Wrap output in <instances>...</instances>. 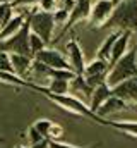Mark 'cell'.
<instances>
[{
    "mask_svg": "<svg viewBox=\"0 0 137 148\" xmlns=\"http://www.w3.org/2000/svg\"><path fill=\"white\" fill-rule=\"evenodd\" d=\"M52 126H53V122H52L50 119H38V121L33 124L34 129H36L43 138H46V140H48V133H50Z\"/></svg>",
    "mask_w": 137,
    "mask_h": 148,
    "instance_id": "cell-21",
    "label": "cell"
},
{
    "mask_svg": "<svg viewBox=\"0 0 137 148\" xmlns=\"http://www.w3.org/2000/svg\"><path fill=\"white\" fill-rule=\"evenodd\" d=\"M129 107V103L127 102H123L122 98H118V97H115V95H111L104 103H103L101 107H100V110L96 112L101 119H104L108 114H117V112H122L125 110Z\"/></svg>",
    "mask_w": 137,
    "mask_h": 148,
    "instance_id": "cell-16",
    "label": "cell"
},
{
    "mask_svg": "<svg viewBox=\"0 0 137 148\" xmlns=\"http://www.w3.org/2000/svg\"><path fill=\"white\" fill-rule=\"evenodd\" d=\"M67 48V60L72 67V71L77 74V76H82L84 69H86V62H84V52H82V47L79 45V41L75 38H70L65 45Z\"/></svg>",
    "mask_w": 137,
    "mask_h": 148,
    "instance_id": "cell-8",
    "label": "cell"
},
{
    "mask_svg": "<svg viewBox=\"0 0 137 148\" xmlns=\"http://www.w3.org/2000/svg\"><path fill=\"white\" fill-rule=\"evenodd\" d=\"M108 126L137 138V121H108Z\"/></svg>",
    "mask_w": 137,
    "mask_h": 148,
    "instance_id": "cell-18",
    "label": "cell"
},
{
    "mask_svg": "<svg viewBox=\"0 0 137 148\" xmlns=\"http://www.w3.org/2000/svg\"><path fill=\"white\" fill-rule=\"evenodd\" d=\"M28 136H29V140H31V145H34V143H38V141H41V140H45L36 129H34L33 126L29 127V131H28Z\"/></svg>",
    "mask_w": 137,
    "mask_h": 148,
    "instance_id": "cell-27",
    "label": "cell"
},
{
    "mask_svg": "<svg viewBox=\"0 0 137 148\" xmlns=\"http://www.w3.org/2000/svg\"><path fill=\"white\" fill-rule=\"evenodd\" d=\"M26 19H28V14H24V12H17V14H14V17H12V19L7 23V26L0 31V43L5 41V40H9V38H12L16 33H19L21 28L24 26Z\"/></svg>",
    "mask_w": 137,
    "mask_h": 148,
    "instance_id": "cell-12",
    "label": "cell"
},
{
    "mask_svg": "<svg viewBox=\"0 0 137 148\" xmlns=\"http://www.w3.org/2000/svg\"><path fill=\"white\" fill-rule=\"evenodd\" d=\"M130 38H132V31H122L120 38L117 40V43H115V47H113V50H111V59H110V64H108L110 67H111L113 64H117V62L129 52Z\"/></svg>",
    "mask_w": 137,
    "mask_h": 148,
    "instance_id": "cell-13",
    "label": "cell"
},
{
    "mask_svg": "<svg viewBox=\"0 0 137 148\" xmlns=\"http://www.w3.org/2000/svg\"><path fill=\"white\" fill-rule=\"evenodd\" d=\"M33 57L29 55H19V53H10V62H12V69L14 74L19 76L21 79L31 76V67H33Z\"/></svg>",
    "mask_w": 137,
    "mask_h": 148,
    "instance_id": "cell-11",
    "label": "cell"
},
{
    "mask_svg": "<svg viewBox=\"0 0 137 148\" xmlns=\"http://www.w3.org/2000/svg\"><path fill=\"white\" fill-rule=\"evenodd\" d=\"M111 93L118 98H122L123 102L130 103H137V77L127 79L123 83H120L118 86L111 88Z\"/></svg>",
    "mask_w": 137,
    "mask_h": 148,
    "instance_id": "cell-10",
    "label": "cell"
},
{
    "mask_svg": "<svg viewBox=\"0 0 137 148\" xmlns=\"http://www.w3.org/2000/svg\"><path fill=\"white\" fill-rule=\"evenodd\" d=\"M125 0H111V3H113V7H118L120 3H123Z\"/></svg>",
    "mask_w": 137,
    "mask_h": 148,
    "instance_id": "cell-30",
    "label": "cell"
},
{
    "mask_svg": "<svg viewBox=\"0 0 137 148\" xmlns=\"http://www.w3.org/2000/svg\"><path fill=\"white\" fill-rule=\"evenodd\" d=\"M68 17H70V12H68L67 9H64V7H60V9H57L53 12V21H55L57 26H65Z\"/></svg>",
    "mask_w": 137,
    "mask_h": 148,
    "instance_id": "cell-22",
    "label": "cell"
},
{
    "mask_svg": "<svg viewBox=\"0 0 137 148\" xmlns=\"http://www.w3.org/2000/svg\"><path fill=\"white\" fill-rule=\"evenodd\" d=\"M28 88H31V90H34V91L45 95L48 100L55 102L57 105H60L62 109H65L68 114L82 115V117H89V119L96 121V122L101 124V126H108V119H101L98 114H94V112L89 109L87 103H84L81 98H77V97H74V95H53V93H48V91L45 90L43 84H36V83H29Z\"/></svg>",
    "mask_w": 137,
    "mask_h": 148,
    "instance_id": "cell-1",
    "label": "cell"
},
{
    "mask_svg": "<svg viewBox=\"0 0 137 148\" xmlns=\"http://www.w3.org/2000/svg\"><path fill=\"white\" fill-rule=\"evenodd\" d=\"M29 48H31V55H36V53H39L41 50H45L46 48V43L41 40L39 35H36L31 31V35H29Z\"/></svg>",
    "mask_w": 137,
    "mask_h": 148,
    "instance_id": "cell-20",
    "label": "cell"
},
{
    "mask_svg": "<svg viewBox=\"0 0 137 148\" xmlns=\"http://www.w3.org/2000/svg\"><path fill=\"white\" fill-rule=\"evenodd\" d=\"M0 73H12L14 74L12 62H10V53L2 52V50H0Z\"/></svg>",
    "mask_w": 137,
    "mask_h": 148,
    "instance_id": "cell-23",
    "label": "cell"
},
{
    "mask_svg": "<svg viewBox=\"0 0 137 148\" xmlns=\"http://www.w3.org/2000/svg\"><path fill=\"white\" fill-rule=\"evenodd\" d=\"M137 77V53H136V47L132 50H129L117 64H113L110 67V71L106 74V84L110 88L118 86L120 83Z\"/></svg>",
    "mask_w": 137,
    "mask_h": 148,
    "instance_id": "cell-2",
    "label": "cell"
},
{
    "mask_svg": "<svg viewBox=\"0 0 137 148\" xmlns=\"http://www.w3.org/2000/svg\"><path fill=\"white\" fill-rule=\"evenodd\" d=\"M41 0H14L10 2L12 3V9H17V7H31V5H38Z\"/></svg>",
    "mask_w": 137,
    "mask_h": 148,
    "instance_id": "cell-26",
    "label": "cell"
},
{
    "mask_svg": "<svg viewBox=\"0 0 137 148\" xmlns=\"http://www.w3.org/2000/svg\"><path fill=\"white\" fill-rule=\"evenodd\" d=\"M106 26L113 31H137V0H125L115 7Z\"/></svg>",
    "mask_w": 137,
    "mask_h": 148,
    "instance_id": "cell-3",
    "label": "cell"
},
{
    "mask_svg": "<svg viewBox=\"0 0 137 148\" xmlns=\"http://www.w3.org/2000/svg\"><path fill=\"white\" fill-rule=\"evenodd\" d=\"M0 2H2V0H0Z\"/></svg>",
    "mask_w": 137,
    "mask_h": 148,
    "instance_id": "cell-34",
    "label": "cell"
},
{
    "mask_svg": "<svg viewBox=\"0 0 137 148\" xmlns=\"http://www.w3.org/2000/svg\"><path fill=\"white\" fill-rule=\"evenodd\" d=\"M115 7L111 3V0H96L91 5V14L87 19V26L89 28H104L113 14Z\"/></svg>",
    "mask_w": 137,
    "mask_h": 148,
    "instance_id": "cell-6",
    "label": "cell"
},
{
    "mask_svg": "<svg viewBox=\"0 0 137 148\" xmlns=\"http://www.w3.org/2000/svg\"><path fill=\"white\" fill-rule=\"evenodd\" d=\"M16 148H26V147H22V145H17V147H16Z\"/></svg>",
    "mask_w": 137,
    "mask_h": 148,
    "instance_id": "cell-31",
    "label": "cell"
},
{
    "mask_svg": "<svg viewBox=\"0 0 137 148\" xmlns=\"http://www.w3.org/2000/svg\"><path fill=\"white\" fill-rule=\"evenodd\" d=\"M122 35V31H111L108 36L103 40V43L100 45V48H98V53H96V59H101L104 62H108L110 64V59H111V50H113V47H115V43H117V40L120 38Z\"/></svg>",
    "mask_w": 137,
    "mask_h": 148,
    "instance_id": "cell-15",
    "label": "cell"
},
{
    "mask_svg": "<svg viewBox=\"0 0 137 148\" xmlns=\"http://www.w3.org/2000/svg\"><path fill=\"white\" fill-rule=\"evenodd\" d=\"M38 9H39L41 12L53 14V12L58 9V3H57V0H41V2L38 3Z\"/></svg>",
    "mask_w": 137,
    "mask_h": 148,
    "instance_id": "cell-24",
    "label": "cell"
},
{
    "mask_svg": "<svg viewBox=\"0 0 137 148\" xmlns=\"http://www.w3.org/2000/svg\"><path fill=\"white\" fill-rule=\"evenodd\" d=\"M50 148H86V147H75L68 143H60V141H50Z\"/></svg>",
    "mask_w": 137,
    "mask_h": 148,
    "instance_id": "cell-28",
    "label": "cell"
},
{
    "mask_svg": "<svg viewBox=\"0 0 137 148\" xmlns=\"http://www.w3.org/2000/svg\"><path fill=\"white\" fill-rule=\"evenodd\" d=\"M14 17V9L12 3L9 0H2L0 2V31L7 26V23Z\"/></svg>",
    "mask_w": 137,
    "mask_h": 148,
    "instance_id": "cell-19",
    "label": "cell"
},
{
    "mask_svg": "<svg viewBox=\"0 0 137 148\" xmlns=\"http://www.w3.org/2000/svg\"><path fill=\"white\" fill-rule=\"evenodd\" d=\"M29 35H31V21H29V12H28V19H26L24 26L21 28V31L16 33L12 38L2 41L0 43V50L7 52V53H19V55L33 57L31 55V48H29Z\"/></svg>",
    "mask_w": 137,
    "mask_h": 148,
    "instance_id": "cell-4",
    "label": "cell"
},
{
    "mask_svg": "<svg viewBox=\"0 0 137 148\" xmlns=\"http://www.w3.org/2000/svg\"><path fill=\"white\" fill-rule=\"evenodd\" d=\"M34 59L38 62L45 64L50 69H72L67 60V55L62 53L60 50H55V48H50V47H46L45 50H41L39 53H36Z\"/></svg>",
    "mask_w": 137,
    "mask_h": 148,
    "instance_id": "cell-7",
    "label": "cell"
},
{
    "mask_svg": "<svg viewBox=\"0 0 137 148\" xmlns=\"http://www.w3.org/2000/svg\"><path fill=\"white\" fill-rule=\"evenodd\" d=\"M91 5H93L91 0H77L75 5H74V9L70 10V17H68L67 24L64 26V29H62L60 35L67 33L74 24L82 23V21H87V19H89V14H91Z\"/></svg>",
    "mask_w": 137,
    "mask_h": 148,
    "instance_id": "cell-9",
    "label": "cell"
},
{
    "mask_svg": "<svg viewBox=\"0 0 137 148\" xmlns=\"http://www.w3.org/2000/svg\"><path fill=\"white\" fill-rule=\"evenodd\" d=\"M29 21H31V31L39 35L41 40L46 43V47L53 41V29H55V21H53V14H46L41 12L38 7H34L29 10Z\"/></svg>",
    "mask_w": 137,
    "mask_h": 148,
    "instance_id": "cell-5",
    "label": "cell"
},
{
    "mask_svg": "<svg viewBox=\"0 0 137 148\" xmlns=\"http://www.w3.org/2000/svg\"><path fill=\"white\" fill-rule=\"evenodd\" d=\"M9 2H14V0H9Z\"/></svg>",
    "mask_w": 137,
    "mask_h": 148,
    "instance_id": "cell-33",
    "label": "cell"
},
{
    "mask_svg": "<svg viewBox=\"0 0 137 148\" xmlns=\"http://www.w3.org/2000/svg\"><path fill=\"white\" fill-rule=\"evenodd\" d=\"M62 136H64V127L58 126V124H53L52 129H50V133H48V140L50 141H58Z\"/></svg>",
    "mask_w": 137,
    "mask_h": 148,
    "instance_id": "cell-25",
    "label": "cell"
},
{
    "mask_svg": "<svg viewBox=\"0 0 137 148\" xmlns=\"http://www.w3.org/2000/svg\"><path fill=\"white\" fill-rule=\"evenodd\" d=\"M45 90L48 93H53V95H68L70 81H65V79H48V84L45 86Z\"/></svg>",
    "mask_w": 137,
    "mask_h": 148,
    "instance_id": "cell-17",
    "label": "cell"
},
{
    "mask_svg": "<svg viewBox=\"0 0 137 148\" xmlns=\"http://www.w3.org/2000/svg\"><path fill=\"white\" fill-rule=\"evenodd\" d=\"M29 148H50V140H41V141H38V143H34V145H29Z\"/></svg>",
    "mask_w": 137,
    "mask_h": 148,
    "instance_id": "cell-29",
    "label": "cell"
},
{
    "mask_svg": "<svg viewBox=\"0 0 137 148\" xmlns=\"http://www.w3.org/2000/svg\"><path fill=\"white\" fill-rule=\"evenodd\" d=\"M111 95H113V93H111V88H110L106 83H103V84H100V86H96V88L93 90L91 98H89V100H91V102H89V109L96 114V112L100 110V107H101Z\"/></svg>",
    "mask_w": 137,
    "mask_h": 148,
    "instance_id": "cell-14",
    "label": "cell"
},
{
    "mask_svg": "<svg viewBox=\"0 0 137 148\" xmlns=\"http://www.w3.org/2000/svg\"><path fill=\"white\" fill-rule=\"evenodd\" d=\"M136 53H137V45H136Z\"/></svg>",
    "mask_w": 137,
    "mask_h": 148,
    "instance_id": "cell-32",
    "label": "cell"
}]
</instances>
